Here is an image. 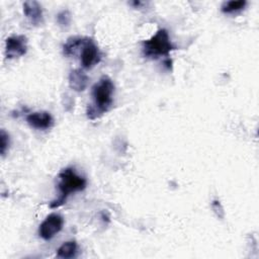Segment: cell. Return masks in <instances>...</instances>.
Returning a JSON list of instances; mask_svg holds the SVG:
<instances>
[{
  "label": "cell",
  "mask_w": 259,
  "mask_h": 259,
  "mask_svg": "<svg viewBox=\"0 0 259 259\" xmlns=\"http://www.w3.org/2000/svg\"><path fill=\"white\" fill-rule=\"evenodd\" d=\"M247 4L246 0H231L226 1L222 4L221 9L224 13H236L245 8Z\"/></svg>",
  "instance_id": "cell-12"
},
{
  "label": "cell",
  "mask_w": 259,
  "mask_h": 259,
  "mask_svg": "<svg viewBox=\"0 0 259 259\" xmlns=\"http://www.w3.org/2000/svg\"><path fill=\"white\" fill-rule=\"evenodd\" d=\"M22 8L24 15L30 21V23L33 25H38L42 22V8L37 1H25L22 4Z\"/></svg>",
  "instance_id": "cell-8"
},
{
  "label": "cell",
  "mask_w": 259,
  "mask_h": 259,
  "mask_svg": "<svg viewBox=\"0 0 259 259\" xmlns=\"http://www.w3.org/2000/svg\"><path fill=\"white\" fill-rule=\"evenodd\" d=\"M85 37H80V36H72L67 39L65 45L63 46V53L66 56H71L75 55L76 51L82 47L83 41Z\"/></svg>",
  "instance_id": "cell-11"
},
{
  "label": "cell",
  "mask_w": 259,
  "mask_h": 259,
  "mask_svg": "<svg viewBox=\"0 0 259 259\" xmlns=\"http://www.w3.org/2000/svg\"><path fill=\"white\" fill-rule=\"evenodd\" d=\"M58 178H59L58 189L60 194L58 198H56L50 203V206L52 208H56L63 205L66 202L67 197L71 193L81 191L85 189L87 185L86 179L83 176L79 175L73 167H67L63 169L59 173Z\"/></svg>",
  "instance_id": "cell-2"
},
{
  "label": "cell",
  "mask_w": 259,
  "mask_h": 259,
  "mask_svg": "<svg viewBox=\"0 0 259 259\" xmlns=\"http://www.w3.org/2000/svg\"><path fill=\"white\" fill-rule=\"evenodd\" d=\"M80 56L81 64L86 69L92 68L101 60V55L97 45L89 37L84 38L83 45L80 49Z\"/></svg>",
  "instance_id": "cell-5"
},
{
  "label": "cell",
  "mask_w": 259,
  "mask_h": 259,
  "mask_svg": "<svg viewBox=\"0 0 259 259\" xmlns=\"http://www.w3.org/2000/svg\"><path fill=\"white\" fill-rule=\"evenodd\" d=\"M8 148H9V135L4 130H1V132H0V153L2 156L5 155Z\"/></svg>",
  "instance_id": "cell-14"
},
{
  "label": "cell",
  "mask_w": 259,
  "mask_h": 259,
  "mask_svg": "<svg viewBox=\"0 0 259 259\" xmlns=\"http://www.w3.org/2000/svg\"><path fill=\"white\" fill-rule=\"evenodd\" d=\"M174 50H176V47L172 44L165 28H160L154 35L143 42V53L147 58L151 59L168 57Z\"/></svg>",
  "instance_id": "cell-3"
},
{
  "label": "cell",
  "mask_w": 259,
  "mask_h": 259,
  "mask_svg": "<svg viewBox=\"0 0 259 259\" xmlns=\"http://www.w3.org/2000/svg\"><path fill=\"white\" fill-rule=\"evenodd\" d=\"M77 243L76 241L64 242L57 250V257L62 259H69L76 256Z\"/></svg>",
  "instance_id": "cell-10"
},
{
  "label": "cell",
  "mask_w": 259,
  "mask_h": 259,
  "mask_svg": "<svg viewBox=\"0 0 259 259\" xmlns=\"http://www.w3.org/2000/svg\"><path fill=\"white\" fill-rule=\"evenodd\" d=\"M89 78L86 73L81 69L72 70L69 74V86L76 92H82L86 89L88 85Z\"/></svg>",
  "instance_id": "cell-9"
},
{
  "label": "cell",
  "mask_w": 259,
  "mask_h": 259,
  "mask_svg": "<svg viewBox=\"0 0 259 259\" xmlns=\"http://www.w3.org/2000/svg\"><path fill=\"white\" fill-rule=\"evenodd\" d=\"M211 207H212V209L214 210V212L217 213V215L219 218H224V213H225L224 212V208H223V206H222V204H221V202L219 200L214 199L211 202Z\"/></svg>",
  "instance_id": "cell-15"
},
{
  "label": "cell",
  "mask_w": 259,
  "mask_h": 259,
  "mask_svg": "<svg viewBox=\"0 0 259 259\" xmlns=\"http://www.w3.org/2000/svg\"><path fill=\"white\" fill-rule=\"evenodd\" d=\"M57 21L60 26L67 27L71 22V13L69 10H62L57 14Z\"/></svg>",
  "instance_id": "cell-13"
},
{
  "label": "cell",
  "mask_w": 259,
  "mask_h": 259,
  "mask_svg": "<svg viewBox=\"0 0 259 259\" xmlns=\"http://www.w3.org/2000/svg\"><path fill=\"white\" fill-rule=\"evenodd\" d=\"M27 123L36 130H48L53 126L54 118L48 111H36L27 114Z\"/></svg>",
  "instance_id": "cell-7"
},
{
  "label": "cell",
  "mask_w": 259,
  "mask_h": 259,
  "mask_svg": "<svg viewBox=\"0 0 259 259\" xmlns=\"http://www.w3.org/2000/svg\"><path fill=\"white\" fill-rule=\"evenodd\" d=\"M27 38L23 34H12L5 40V56L7 59L19 58L26 54Z\"/></svg>",
  "instance_id": "cell-6"
},
{
  "label": "cell",
  "mask_w": 259,
  "mask_h": 259,
  "mask_svg": "<svg viewBox=\"0 0 259 259\" xmlns=\"http://www.w3.org/2000/svg\"><path fill=\"white\" fill-rule=\"evenodd\" d=\"M63 225L64 219L61 214L56 212L50 213L39 225L38 235L46 241L51 240L63 229Z\"/></svg>",
  "instance_id": "cell-4"
},
{
  "label": "cell",
  "mask_w": 259,
  "mask_h": 259,
  "mask_svg": "<svg viewBox=\"0 0 259 259\" xmlns=\"http://www.w3.org/2000/svg\"><path fill=\"white\" fill-rule=\"evenodd\" d=\"M114 84L108 76H102L92 87L93 103L88 104L86 109L87 117L91 120L99 118L109 110L112 105V94Z\"/></svg>",
  "instance_id": "cell-1"
}]
</instances>
